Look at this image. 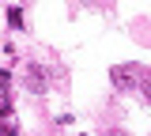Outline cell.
Wrapping results in <instances>:
<instances>
[{
    "instance_id": "obj_2",
    "label": "cell",
    "mask_w": 151,
    "mask_h": 136,
    "mask_svg": "<svg viewBox=\"0 0 151 136\" xmlns=\"http://www.w3.org/2000/svg\"><path fill=\"white\" fill-rule=\"evenodd\" d=\"M27 87H30L34 95H45V76H42V68H38V64L27 68Z\"/></svg>"
},
{
    "instance_id": "obj_5",
    "label": "cell",
    "mask_w": 151,
    "mask_h": 136,
    "mask_svg": "<svg viewBox=\"0 0 151 136\" xmlns=\"http://www.w3.org/2000/svg\"><path fill=\"white\" fill-rule=\"evenodd\" d=\"M106 136H129V132H121V129H110V132H106Z\"/></svg>"
},
{
    "instance_id": "obj_1",
    "label": "cell",
    "mask_w": 151,
    "mask_h": 136,
    "mask_svg": "<svg viewBox=\"0 0 151 136\" xmlns=\"http://www.w3.org/2000/svg\"><path fill=\"white\" fill-rule=\"evenodd\" d=\"M113 83H117L121 91H129L132 83H136V72H132V64H117V68H113Z\"/></svg>"
},
{
    "instance_id": "obj_6",
    "label": "cell",
    "mask_w": 151,
    "mask_h": 136,
    "mask_svg": "<svg viewBox=\"0 0 151 136\" xmlns=\"http://www.w3.org/2000/svg\"><path fill=\"white\" fill-rule=\"evenodd\" d=\"M0 136H4V129H0Z\"/></svg>"
},
{
    "instance_id": "obj_3",
    "label": "cell",
    "mask_w": 151,
    "mask_h": 136,
    "mask_svg": "<svg viewBox=\"0 0 151 136\" xmlns=\"http://www.w3.org/2000/svg\"><path fill=\"white\" fill-rule=\"evenodd\" d=\"M8 23H12V27H19V23H23V12H19V8H12V12H8Z\"/></svg>"
},
{
    "instance_id": "obj_4",
    "label": "cell",
    "mask_w": 151,
    "mask_h": 136,
    "mask_svg": "<svg viewBox=\"0 0 151 136\" xmlns=\"http://www.w3.org/2000/svg\"><path fill=\"white\" fill-rule=\"evenodd\" d=\"M144 98H147V102H151V76L144 79Z\"/></svg>"
}]
</instances>
